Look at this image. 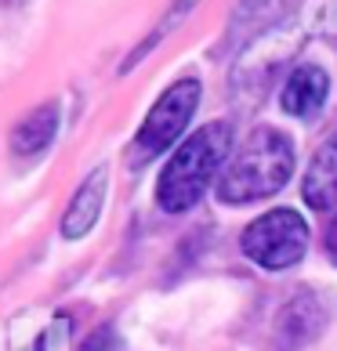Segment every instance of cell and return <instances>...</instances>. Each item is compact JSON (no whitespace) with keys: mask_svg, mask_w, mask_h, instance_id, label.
Returning <instances> with one entry per match:
<instances>
[{"mask_svg":"<svg viewBox=\"0 0 337 351\" xmlns=\"http://www.w3.org/2000/svg\"><path fill=\"white\" fill-rule=\"evenodd\" d=\"M305 250H308V225L290 206L262 214L243 232V254L268 271H283L297 265L305 257Z\"/></svg>","mask_w":337,"mask_h":351,"instance_id":"3957f363","label":"cell"},{"mask_svg":"<svg viewBox=\"0 0 337 351\" xmlns=\"http://www.w3.org/2000/svg\"><path fill=\"white\" fill-rule=\"evenodd\" d=\"M294 0H243L236 11V22H232V40L240 36H257L265 25H276L283 15L290 11Z\"/></svg>","mask_w":337,"mask_h":351,"instance_id":"30bf717a","label":"cell"},{"mask_svg":"<svg viewBox=\"0 0 337 351\" xmlns=\"http://www.w3.org/2000/svg\"><path fill=\"white\" fill-rule=\"evenodd\" d=\"M109 341H113V333H109V330H98L95 337H87V341L80 344V351H106Z\"/></svg>","mask_w":337,"mask_h":351,"instance_id":"7c38bea8","label":"cell"},{"mask_svg":"<svg viewBox=\"0 0 337 351\" xmlns=\"http://www.w3.org/2000/svg\"><path fill=\"white\" fill-rule=\"evenodd\" d=\"M323 250H327V257L337 265V210L330 214L327 228H323Z\"/></svg>","mask_w":337,"mask_h":351,"instance_id":"8fae6325","label":"cell"},{"mask_svg":"<svg viewBox=\"0 0 337 351\" xmlns=\"http://www.w3.org/2000/svg\"><path fill=\"white\" fill-rule=\"evenodd\" d=\"M232 152V131L229 123H207L192 138L181 141V149L167 160L160 185H156V203L167 214L192 210L200 196L211 189L214 174L222 171L225 156Z\"/></svg>","mask_w":337,"mask_h":351,"instance_id":"6da1fadb","label":"cell"},{"mask_svg":"<svg viewBox=\"0 0 337 351\" xmlns=\"http://www.w3.org/2000/svg\"><path fill=\"white\" fill-rule=\"evenodd\" d=\"M290 174H294L290 138L276 131V127H262L232 156V163L225 167L222 181H218V196L225 203H257V199L276 196L290 181Z\"/></svg>","mask_w":337,"mask_h":351,"instance_id":"7a4b0ae2","label":"cell"},{"mask_svg":"<svg viewBox=\"0 0 337 351\" xmlns=\"http://www.w3.org/2000/svg\"><path fill=\"white\" fill-rule=\"evenodd\" d=\"M327 98H330V76H327V69L297 66L287 76V84H283L279 106H283L287 116H297V120H316V116L327 109Z\"/></svg>","mask_w":337,"mask_h":351,"instance_id":"5b68a950","label":"cell"},{"mask_svg":"<svg viewBox=\"0 0 337 351\" xmlns=\"http://www.w3.org/2000/svg\"><path fill=\"white\" fill-rule=\"evenodd\" d=\"M58 123H62L58 101H44V106H36L33 112H25L8 134L11 156H15V160H36L40 152L51 149V141L58 134Z\"/></svg>","mask_w":337,"mask_h":351,"instance_id":"8992f818","label":"cell"},{"mask_svg":"<svg viewBox=\"0 0 337 351\" xmlns=\"http://www.w3.org/2000/svg\"><path fill=\"white\" fill-rule=\"evenodd\" d=\"M25 4H30V0H0V8H4V11H15V8H25Z\"/></svg>","mask_w":337,"mask_h":351,"instance_id":"5bb4252c","label":"cell"},{"mask_svg":"<svg viewBox=\"0 0 337 351\" xmlns=\"http://www.w3.org/2000/svg\"><path fill=\"white\" fill-rule=\"evenodd\" d=\"M301 196L312 210H337V134L327 138L312 156L301 181Z\"/></svg>","mask_w":337,"mask_h":351,"instance_id":"9c48e42d","label":"cell"},{"mask_svg":"<svg viewBox=\"0 0 337 351\" xmlns=\"http://www.w3.org/2000/svg\"><path fill=\"white\" fill-rule=\"evenodd\" d=\"M323 330V308L312 293H294L287 304H283L279 319H276V344L279 351H294L305 348L312 337H319Z\"/></svg>","mask_w":337,"mask_h":351,"instance_id":"ba28073f","label":"cell"},{"mask_svg":"<svg viewBox=\"0 0 337 351\" xmlns=\"http://www.w3.org/2000/svg\"><path fill=\"white\" fill-rule=\"evenodd\" d=\"M106 189H109L106 167L91 171L80 181V189L73 192V199L66 206V217H62V239H84L87 232L95 228V221L102 214V203H106Z\"/></svg>","mask_w":337,"mask_h":351,"instance_id":"52a82bcc","label":"cell"},{"mask_svg":"<svg viewBox=\"0 0 337 351\" xmlns=\"http://www.w3.org/2000/svg\"><path fill=\"white\" fill-rule=\"evenodd\" d=\"M200 106V80H178L156 98V106L149 109L146 123L138 127L135 134V156L138 160H149V156H160L181 138V131L189 127L192 112Z\"/></svg>","mask_w":337,"mask_h":351,"instance_id":"277c9868","label":"cell"},{"mask_svg":"<svg viewBox=\"0 0 337 351\" xmlns=\"http://www.w3.org/2000/svg\"><path fill=\"white\" fill-rule=\"evenodd\" d=\"M196 4H200V0H174V8H171V19H167V25H174L178 19H185ZM167 25H163V29H167Z\"/></svg>","mask_w":337,"mask_h":351,"instance_id":"4fadbf2b","label":"cell"}]
</instances>
